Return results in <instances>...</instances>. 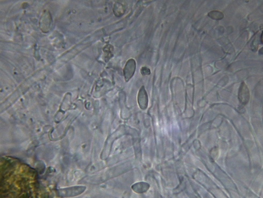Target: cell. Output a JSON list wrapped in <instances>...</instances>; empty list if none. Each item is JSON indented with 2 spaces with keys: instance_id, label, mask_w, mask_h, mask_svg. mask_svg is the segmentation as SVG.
Returning a JSON list of instances; mask_svg holds the SVG:
<instances>
[{
  "instance_id": "cell-5",
  "label": "cell",
  "mask_w": 263,
  "mask_h": 198,
  "mask_svg": "<svg viewBox=\"0 0 263 198\" xmlns=\"http://www.w3.org/2000/svg\"><path fill=\"white\" fill-rule=\"evenodd\" d=\"M144 72H142V74H150V71L148 68H147L146 67H144Z\"/></svg>"
},
{
  "instance_id": "cell-1",
  "label": "cell",
  "mask_w": 263,
  "mask_h": 198,
  "mask_svg": "<svg viewBox=\"0 0 263 198\" xmlns=\"http://www.w3.org/2000/svg\"><path fill=\"white\" fill-rule=\"evenodd\" d=\"M250 94L249 89L245 84L243 82L241 84L239 93L238 98L242 104H246L249 100Z\"/></svg>"
},
{
  "instance_id": "cell-4",
  "label": "cell",
  "mask_w": 263,
  "mask_h": 198,
  "mask_svg": "<svg viewBox=\"0 0 263 198\" xmlns=\"http://www.w3.org/2000/svg\"><path fill=\"white\" fill-rule=\"evenodd\" d=\"M134 186H136V188L133 187V190L136 192L138 190H140V192H144L146 191L148 188L149 187V185L147 184L146 183H138V184L134 185Z\"/></svg>"
},
{
  "instance_id": "cell-3",
  "label": "cell",
  "mask_w": 263,
  "mask_h": 198,
  "mask_svg": "<svg viewBox=\"0 0 263 198\" xmlns=\"http://www.w3.org/2000/svg\"><path fill=\"white\" fill-rule=\"evenodd\" d=\"M208 16L211 18L216 20H221L224 16L222 13L219 11H210L208 14Z\"/></svg>"
},
{
  "instance_id": "cell-2",
  "label": "cell",
  "mask_w": 263,
  "mask_h": 198,
  "mask_svg": "<svg viewBox=\"0 0 263 198\" xmlns=\"http://www.w3.org/2000/svg\"><path fill=\"white\" fill-rule=\"evenodd\" d=\"M138 103L140 107L142 109H146L148 105V97L144 87L140 90L138 94Z\"/></svg>"
}]
</instances>
